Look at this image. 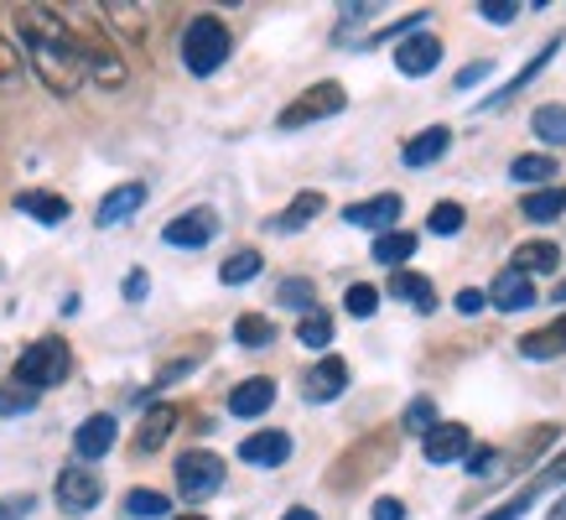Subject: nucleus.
Here are the masks:
<instances>
[{
    "label": "nucleus",
    "mask_w": 566,
    "mask_h": 520,
    "mask_svg": "<svg viewBox=\"0 0 566 520\" xmlns=\"http://www.w3.org/2000/svg\"><path fill=\"white\" fill-rule=\"evenodd\" d=\"M17 32H21V48H27V63L48 84V94L73 100L84 89V58H78V32L63 21V11H52V6H21Z\"/></svg>",
    "instance_id": "1"
},
{
    "label": "nucleus",
    "mask_w": 566,
    "mask_h": 520,
    "mask_svg": "<svg viewBox=\"0 0 566 520\" xmlns=\"http://www.w3.org/2000/svg\"><path fill=\"white\" fill-rule=\"evenodd\" d=\"M229 48H234V37H229L223 17L198 11V17L188 21V32H182V69L208 79V73H219L223 63H229Z\"/></svg>",
    "instance_id": "2"
},
{
    "label": "nucleus",
    "mask_w": 566,
    "mask_h": 520,
    "mask_svg": "<svg viewBox=\"0 0 566 520\" xmlns=\"http://www.w3.org/2000/svg\"><path fill=\"white\" fill-rule=\"evenodd\" d=\"M69 370H73V354H69V344H63V339H36L32 349H21L17 375H11V381L42 396V391H52V385L69 381Z\"/></svg>",
    "instance_id": "3"
},
{
    "label": "nucleus",
    "mask_w": 566,
    "mask_h": 520,
    "mask_svg": "<svg viewBox=\"0 0 566 520\" xmlns=\"http://www.w3.org/2000/svg\"><path fill=\"white\" fill-rule=\"evenodd\" d=\"M344 104H348V94H344V84H312L307 94H296L281 115H275V125L281 131H302V125H317V121H333V115H344Z\"/></svg>",
    "instance_id": "4"
},
{
    "label": "nucleus",
    "mask_w": 566,
    "mask_h": 520,
    "mask_svg": "<svg viewBox=\"0 0 566 520\" xmlns=\"http://www.w3.org/2000/svg\"><path fill=\"white\" fill-rule=\"evenodd\" d=\"M223 489V458L213 448H188L177 458V495L188 505L208 500V495H219Z\"/></svg>",
    "instance_id": "5"
},
{
    "label": "nucleus",
    "mask_w": 566,
    "mask_h": 520,
    "mask_svg": "<svg viewBox=\"0 0 566 520\" xmlns=\"http://www.w3.org/2000/svg\"><path fill=\"white\" fill-rule=\"evenodd\" d=\"M78 58H84V79H94L99 89H125V79H130L125 58L109 42H99V37L78 32Z\"/></svg>",
    "instance_id": "6"
},
{
    "label": "nucleus",
    "mask_w": 566,
    "mask_h": 520,
    "mask_svg": "<svg viewBox=\"0 0 566 520\" xmlns=\"http://www.w3.org/2000/svg\"><path fill=\"white\" fill-rule=\"evenodd\" d=\"M52 495H57V505H63L69 516H88V510L104 500V479L88 474L84 464H69L57 474V489H52Z\"/></svg>",
    "instance_id": "7"
},
{
    "label": "nucleus",
    "mask_w": 566,
    "mask_h": 520,
    "mask_svg": "<svg viewBox=\"0 0 566 520\" xmlns=\"http://www.w3.org/2000/svg\"><path fill=\"white\" fill-rule=\"evenodd\" d=\"M442 63V37L437 32H411L406 42H395V69L406 79H427Z\"/></svg>",
    "instance_id": "8"
},
{
    "label": "nucleus",
    "mask_w": 566,
    "mask_h": 520,
    "mask_svg": "<svg viewBox=\"0 0 566 520\" xmlns=\"http://www.w3.org/2000/svg\"><path fill=\"white\" fill-rule=\"evenodd\" d=\"M213 235H219V214L213 208H188V214H177L172 225L161 229V240L172 250H203Z\"/></svg>",
    "instance_id": "9"
},
{
    "label": "nucleus",
    "mask_w": 566,
    "mask_h": 520,
    "mask_svg": "<svg viewBox=\"0 0 566 520\" xmlns=\"http://www.w3.org/2000/svg\"><path fill=\"white\" fill-rule=\"evenodd\" d=\"M400 193H375V198H364V204H348L344 208V225L354 229H375V235H385V229L400 225Z\"/></svg>",
    "instance_id": "10"
},
{
    "label": "nucleus",
    "mask_w": 566,
    "mask_h": 520,
    "mask_svg": "<svg viewBox=\"0 0 566 520\" xmlns=\"http://www.w3.org/2000/svg\"><path fill=\"white\" fill-rule=\"evenodd\" d=\"M468 448H473V433H468L463 422H437V427L421 437L427 464H458V458H468Z\"/></svg>",
    "instance_id": "11"
},
{
    "label": "nucleus",
    "mask_w": 566,
    "mask_h": 520,
    "mask_svg": "<svg viewBox=\"0 0 566 520\" xmlns=\"http://www.w3.org/2000/svg\"><path fill=\"white\" fill-rule=\"evenodd\" d=\"M275 406V381L271 375H250V381H240L234 391H229V416H240V422H255V416H265Z\"/></svg>",
    "instance_id": "12"
},
{
    "label": "nucleus",
    "mask_w": 566,
    "mask_h": 520,
    "mask_svg": "<svg viewBox=\"0 0 566 520\" xmlns=\"http://www.w3.org/2000/svg\"><path fill=\"white\" fill-rule=\"evenodd\" d=\"M140 208H146V183H120V188H109L99 198V208H94V225L115 229V225H125L130 214H140Z\"/></svg>",
    "instance_id": "13"
},
{
    "label": "nucleus",
    "mask_w": 566,
    "mask_h": 520,
    "mask_svg": "<svg viewBox=\"0 0 566 520\" xmlns=\"http://www.w3.org/2000/svg\"><path fill=\"white\" fill-rule=\"evenodd\" d=\"M344 391H348V364L338 354H323L307 370V401L312 406H327V401H338Z\"/></svg>",
    "instance_id": "14"
},
{
    "label": "nucleus",
    "mask_w": 566,
    "mask_h": 520,
    "mask_svg": "<svg viewBox=\"0 0 566 520\" xmlns=\"http://www.w3.org/2000/svg\"><path fill=\"white\" fill-rule=\"evenodd\" d=\"M115 433H120V427H115V416L109 412L84 416V422H78V433H73V453H78L84 464H94V458H104V453L115 448Z\"/></svg>",
    "instance_id": "15"
},
{
    "label": "nucleus",
    "mask_w": 566,
    "mask_h": 520,
    "mask_svg": "<svg viewBox=\"0 0 566 520\" xmlns=\"http://www.w3.org/2000/svg\"><path fill=\"white\" fill-rule=\"evenodd\" d=\"M510 271H520V277H551V271H562V245H556V240H525V245H515Z\"/></svg>",
    "instance_id": "16"
},
{
    "label": "nucleus",
    "mask_w": 566,
    "mask_h": 520,
    "mask_svg": "<svg viewBox=\"0 0 566 520\" xmlns=\"http://www.w3.org/2000/svg\"><path fill=\"white\" fill-rule=\"evenodd\" d=\"M240 458L244 464H255V468H281L286 458H292V433H250L240 443Z\"/></svg>",
    "instance_id": "17"
},
{
    "label": "nucleus",
    "mask_w": 566,
    "mask_h": 520,
    "mask_svg": "<svg viewBox=\"0 0 566 520\" xmlns=\"http://www.w3.org/2000/svg\"><path fill=\"white\" fill-rule=\"evenodd\" d=\"M177 406L172 401H156V406H146V416H140V427H136V453H156V448H167V437H172L177 427Z\"/></svg>",
    "instance_id": "18"
},
{
    "label": "nucleus",
    "mask_w": 566,
    "mask_h": 520,
    "mask_svg": "<svg viewBox=\"0 0 566 520\" xmlns=\"http://www.w3.org/2000/svg\"><path fill=\"white\" fill-rule=\"evenodd\" d=\"M489 308H499V312H525V308H535V281L520 277V271H499L494 287H489Z\"/></svg>",
    "instance_id": "19"
},
{
    "label": "nucleus",
    "mask_w": 566,
    "mask_h": 520,
    "mask_svg": "<svg viewBox=\"0 0 566 520\" xmlns=\"http://www.w3.org/2000/svg\"><path fill=\"white\" fill-rule=\"evenodd\" d=\"M447 152H452V131H447V125H427L421 136L406 141L400 162H406V167H431V162H442Z\"/></svg>",
    "instance_id": "20"
},
{
    "label": "nucleus",
    "mask_w": 566,
    "mask_h": 520,
    "mask_svg": "<svg viewBox=\"0 0 566 520\" xmlns=\"http://www.w3.org/2000/svg\"><path fill=\"white\" fill-rule=\"evenodd\" d=\"M17 208L27 214V219H36V225H63L73 208H69V198L63 193H42V188H27V193H17Z\"/></svg>",
    "instance_id": "21"
},
{
    "label": "nucleus",
    "mask_w": 566,
    "mask_h": 520,
    "mask_svg": "<svg viewBox=\"0 0 566 520\" xmlns=\"http://www.w3.org/2000/svg\"><path fill=\"white\" fill-rule=\"evenodd\" d=\"M520 360H562L566 354V312L556 318V323H546V329H535L520 339Z\"/></svg>",
    "instance_id": "22"
},
{
    "label": "nucleus",
    "mask_w": 566,
    "mask_h": 520,
    "mask_svg": "<svg viewBox=\"0 0 566 520\" xmlns=\"http://www.w3.org/2000/svg\"><path fill=\"white\" fill-rule=\"evenodd\" d=\"M390 297L416 312H437V287L427 277H416V271H390Z\"/></svg>",
    "instance_id": "23"
},
{
    "label": "nucleus",
    "mask_w": 566,
    "mask_h": 520,
    "mask_svg": "<svg viewBox=\"0 0 566 520\" xmlns=\"http://www.w3.org/2000/svg\"><path fill=\"white\" fill-rule=\"evenodd\" d=\"M556 52H562V37H551V42H546V48H541V52H535V58H531V63H525V69H520V73H515V79H510V84H504V89H499V94H494V100H483V110H504V104H510V100H515V94H520V89H525V84H531V79H535V73H541V69H546V63H551V58H556Z\"/></svg>",
    "instance_id": "24"
},
{
    "label": "nucleus",
    "mask_w": 566,
    "mask_h": 520,
    "mask_svg": "<svg viewBox=\"0 0 566 520\" xmlns=\"http://www.w3.org/2000/svg\"><path fill=\"white\" fill-rule=\"evenodd\" d=\"M520 214L531 219V225H551V219H562L566 214V188L556 183V188H531L525 198H520Z\"/></svg>",
    "instance_id": "25"
},
{
    "label": "nucleus",
    "mask_w": 566,
    "mask_h": 520,
    "mask_svg": "<svg viewBox=\"0 0 566 520\" xmlns=\"http://www.w3.org/2000/svg\"><path fill=\"white\" fill-rule=\"evenodd\" d=\"M375 266H390V271H400L406 260L416 256V235L411 229H385V235H375Z\"/></svg>",
    "instance_id": "26"
},
{
    "label": "nucleus",
    "mask_w": 566,
    "mask_h": 520,
    "mask_svg": "<svg viewBox=\"0 0 566 520\" xmlns=\"http://www.w3.org/2000/svg\"><path fill=\"white\" fill-rule=\"evenodd\" d=\"M323 208H327L323 193H296L292 204H286L281 214H275V229H281V235H296V229H307L312 219L323 214Z\"/></svg>",
    "instance_id": "27"
},
{
    "label": "nucleus",
    "mask_w": 566,
    "mask_h": 520,
    "mask_svg": "<svg viewBox=\"0 0 566 520\" xmlns=\"http://www.w3.org/2000/svg\"><path fill=\"white\" fill-rule=\"evenodd\" d=\"M234 344L240 349H271L275 344V323L265 312H240L234 318Z\"/></svg>",
    "instance_id": "28"
},
{
    "label": "nucleus",
    "mask_w": 566,
    "mask_h": 520,
    "mask_svg": "<svg viewBox=\"0 0 566 520\" xmlns=\"http://www.w3.org/2000/svg\"><path fill=\"white\" fill-rule=\"evenodd\" d=\"M99 17L109 21V27H115L120 37H130V42H140V37H146V11H140V6H125V0H104Z\"/></svg>",
    "instance_id": "29"
},
{
    "label": "nucleus",
    "mask_w": 566,
    "mask_h": 520,
    "mask_svg": "<svg viewBox=\"0 0 566 520\" xmlns=\"http://www.w3.org/2000/svg\"><path fill=\"white\" fill-rule=\"evenodd\" d=\"M531 131H535V141H546V146H566V104H541L531 115Z\"/></svg>",
    "instance_id": "30"
},
{
    "label": "nucleus",
    "mask_w": 566,
    "mask_h": 520,
    "mask_svg": "<svg viewBox=\"0 0 566 520\" xmlns=\"http://www.w3.org/2000/svg\"><path fill=\"white\" fill-rule=\"evenodd\" d=\"M125 516L130 520H161V516H172V500H167L161 489H130V495H125Z\"/></svg>",
    "instance_id": "31"
},
{
    "label": "nucleus",
    "mask_w": 566,
    "mask_h": 520,
    "mask_svg": "<svg viewBox=\"0 0 566 520\" xmlns=\"http://www.w3.org/2000/svg\"><path fill=\"white\" fill-rule=\"evenodd\" d=\"M296 344L302 349H327L333 344V318H327L323 308H312L296 318Z\"/></svg>",
    "instance_id": "32"
},
{
    "label": "nucleus",
    "mask_w": 566,
    "mask_h": 520,
    "mask_svg": "<svg viewBox=\"0 0 566 520\" xmlns=\"http://www.w3.org/2000/svg\"><path fill=\"white\" fill-rule=\"evenodd\" d=\"M510 177H515V183H551V177H556V156L551 152L515 156V162H510Z\"/></svg>",
    "instance_id": "33"
},
{
    "label": "nucleus",
    "mask_w": 566,
    "mask_h": 520,
    "mask_svg": "<svg viewBox=\"0 0 566 520\" xmlns=\"http://www.w3.org/2000/svg\"><path fill=\"white\" fill-rule=\"evenodd\" d=\"M260 266H265V260H260V250H234V256L219 266V281H223V287H244V281L260 277Z\"/></svg>",
    "instance_id": "34"
},
{
    "label": "nucleus",
    "mask_w": 566,
    "mask_h": 520,
    "mask_svg": "<svg viewBox=\"0 0 566 520\" xmlns=\"http://www.w3.org/2000/svg\"><path fill=\"white\" fill-rule=\"evenodd\" d=\"M463 225H468V208L463 204H437L427 214V229H431V235H442V240L463 235Z\"/></svg>",
    "instance_id": "35"
},
{
    "label": "nucleus",
    "mask_w": 566,
    "mask_h": 520,
    "mask_svg": "<svg viewBox=\"0 0 566 520\" xmlns=\"http://www.w3.org/2000/svg\"><path fill=\"white\" fill-rule=\"evenodd\" d=\"M344 308H348V318H375V312H379V287L354 281V287L344 292Z\"/></svg>",
    "instance_id": "36"
},
{
    "label": "nucleus",
    "mask_w": 566,
    "mask_h": 520,
    "mask_svg": "<svg viewBox=\"0 0 566 520\" xmlns=\"http://www.w3.org/2000/svg\"><path fill=\"white\" fill-rule=\"evenodd\" d=\"M431 427H437V401H431V396H416L411 406H406V433H421V437H427Z\"/></svg>",
    "instance_id": "37"
},
{
    "label": "nucleus",
    "mask_w": 566,
    "mask_h": 520,
    "mask_svg": "<svg viewBox=\"0 0 566 520\" xmlns=\"http://www.w3.org/2000/svg\"><path fill=\"white\" fill-rule=\"evenodd\" d=\"M36 401H42V396H36V391H27V385H17V381H11V385H6V391H0V416H27V412H32V406H36Z\"/></svg>",
    "instance_id": "38"
},
{
    "label": "nucleus",
    "mask_w": 566,
    "mask_h": 520,
    "mask_svg": "<svg viewBox=\"0 0 566 520\" xmlns=\"http://www.w3.org/2000/svg\"><path fill=\"white\" fill-rule=\"evenodd\" d=\"M281 308H296V312H312L317 308V292H312V281H281Z\"/></svg>",
    "instance_id": "39"
},
{
    "label": "nucleus",
    "mask_w": 566,
    "mask_h": 520,
    "mask_svg": "<svg viewBox=\"0 0 566 520\" xmlns=\"http://www.w3.org/2000/svg\"><path fill=\"white\" fill-rule=\"evenodd\" d=\"M21 73H27V58H21L6 37H0V89H17L21 84Z\"/></svg>",
    "instance_id": "40"
},
{
    "label": "nucleus",
    "mask_w": 566,
    "mask_h": 520,
    "mask_svg": "<svg viewBox=\"0 0 566 520\" xmlns=\"http://www.w3.org/2000/svg\"><path fill=\"white\" fill-rule=\"evenodd\" d=\"M463 468H468V479H494V468H499V448H468Z\"/></svg>",
    "instance_id": "41"
},
{
    "label": "nucleus",
    "mask_w": 566,
    "mask_h": 520,
    "mask_svg": "<svg viewBox=\"0 0 566 520\" xmlns=\"http://www.w3.org/2000/svg\"><path fill=\"white\" fill-rule=\"evenodd\" d=\"M479 17L489 21V27H510V21L520 17V0H479Z\"/></svg>",
    "instance_id": "42"
},
{
    "label": "nucleus",
    "mask_w": 566,
    "mask_h": 520,
    "mask_svg": "<svg viewBox=\"0 0 566 520\" xmlns=\"http://www.w3.org/2000/svg\"><path fill=\"white\" fill-rule=\"evenodd\" d=\"M566 485V453H556L541 474H535V485H531V495H546V489H562Z\"/></svg>",
    "instance_id": "43"
},
{
    "label": "nucleus",
    "mask_w": 566,
    "mask_h": 520,
    "mask_svg": "<svg viewBox=\"0 0 566 520\" xmlns=\"http://www.w3.org/2000/svg\"><path fill=\"white\" fill-rule=\"evenodd\" d=\"M36 510V495H27V489H21V495H6V500H0V520H27Z\"/></svg>",
    "instance_id": "44"
},
{
    "label": "nucleus",
    "mask_w": 566,
    "mask_h": 520,
    "mask_svg": "<svg viewBox=\"0 0 566 520\" xmlns=\"http://www.w3.org/2000/svg\"><path fill=\"white\" fill-rule=\"evenodd\" d=\"M531 505H535V495H531V489H520L515 500H504V505H499V510H489V516H483V520H520V516H525V510H531Z\"/></svg>",
    "instance_id": "45"
},
{
    "label": "nucleus",
    "mask_w": 566,
    "mask_h": 520,
    "mask_svg": "<svg viewBox=\"0 0 566 520\" xmlns=\"http://www.w3.org/2000/svg\"><path fill=\"white\" fill-rule=\"evenodd\" d=\"M483 308H489V292H479V287H468V292H458V312H463V318H479Z\"/></svg>",
    "instance_id": "46"
},
{
    "label": "nucleus",
    "mask_w": 566,
    "mask_h": 520,
    "mask_svg": "<svg viewBox=\"0 0 566 520\" xmlns=\"http://www.w3.org/2000/svg\"><path fill=\"white\" fill-rule=\"evenodd\" d=\"M489 73H494V63H489V58H483V63H468V69L458 73V89H473V84H483Z\"/></svg>",
    "instance_id": "47"
},
{
    "label": "nucleus",
    "mask_w": 566,
    "mask_h": 520,
    "mask_svg": "<svg viewBox=\"0 0 566 520\" xmlns=\"http://www.w3.org/2000/svg\"><path fill=\"white\" fill-rule=\"evenodd\" d=\"M120 292H125V302H140V297L151 292V281H146V271H130V277H125V287H120Z\"/></svg>",
    "instance_id": "48"
},
{
    "label": "nucleus",
    "mask_w": 566,
    "mask_h": 520,
    "mask_svg": "<svg viewBox=\"0 0 566 520\" xmlns=\"http://www.w3.org/2000/svg\"><path fill=\"white\" fill-rule=\"evenodd\" d=\"M375 520H406V505L385 495V500H375Z\"/></svg>",
    "instance_id": "49"
},
{
    "label": "nucleus",
    "mask_w": 566,
    "mask_h": 520,
    "mask_svg": "<svg viewBox=\"0 0 566 520\" xmlns=\"http://www.w3.org/2000/svg\"><path fill=\"white\" fill-rule=\"evenodd\" d=\"M281 520H317V516H312L307 505H296V510H286V516H281Z\"/></svg>",
    "instance_id": "50"
},
{
    "label": "nucleus",
    "mask_w": 566,
    "mask_h": 520,
    "mask_svg": "<svg viewBox=\"0 0 566 520\" xmlns=\"http://www.w3.org/2000/svg\"><path fill=\"white\" fill-rule=\"evenodd\" d=\"M551 520H566V495L556 500V510H551Z\"/></svg>",
    "instance_id": "51"
},
{
    "label": "nucleus",
    "mask_w": 566,
    "mask_h": 520,
    "mask_svg": "<svg viewBox=\"0 0 566 520\" xmlns=\"http://www.w3.org/2000/svg\"><path fill=\"white\" fill-rule=\"evenodd\" d=\"M566 302V281H556V308H562Z\"/></svg>",
    "instance_id": "52"
},
{
    "label": "nucleus",
    "mask_w": 566,
    "mask_h": 520,
    "mask_svg": "<svg viewBox=\"0 0 566 520\" xmlns=\"http://www.w3.org/2000/svg\"><path fill=\"white\" fill-rule=\"evenodd\" d=\"M177 520H208V516H177Z\"/></svg>",
    "instance_id": "53"
}]
</instances>
